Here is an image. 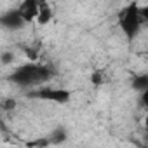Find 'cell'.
Instances as JSON below:
<instances>
[{"label":"cell","instance_id":"6da1fadb","mask_svg":"<svg viewBox=\"0 0 148 148\" xmlns=\"http://www.w3.org/2000/svg\"><path fill=\"white\" fill-rule=\"evenodd\" d=\"M143 21L145 19L141 14V5H138V4H129L119 12V26L129 40L138 37Z\"/></svg>","mask_w":148,"mask_h":148},{"label":"cell","instance_id":"7a4b0ae2","mask_svg":"<svg viewBox=\"0 0 148 148\" xmlns=\"http://www.w3.org/2000/svg\"><path fill=\"white\" fill-rule=\"evenodd\" d=\"M51 73L45 66L30 63V64H23L19 68H16L12 71L11 79L14 80V84L18 86H35V84H42L45 80H49Z\"/></svg>","mask_w":148,"mask_h":148},{"label":"cell","instance_id":"3957f363","mask_svg":"<svg viewBox=\"0 0 148 148\" xmlns=\"http://www.w3.org/2000/svg\"><path fill=\"white\" fill-rule=\"evenodd\" d=\"M35 96H38L40 99H49V101H56V103H68L70 101V91L66 89H56V87H45L35 92Z\"/></svg>","mask_w":148,"mask_h":148},{"label":"cell","instance_id":"277c9868","mask_svg":"<svg viewBox=\"0 0 148 148\" xmlns=\"http://www.w3.org/2000/svg\"><path fill=\"white\" fill-rule=\"evenodd\" d=\"M0 25H2L5 30H19V28H23L28 23L23 19V16L19 14V11L14 9V11H9V12L0 16Z\"/></svg>","mask_w":148,"mask_h":148},{"label":"cell","instance_id":"5b68a950","mask_svg":"<svg viewBox=\"0 0 148 148\" xmlns=\"http://www.w3.org/2000/svg\"><path fill=\"white\" fill-rule=\"evenodd\" d=\"M18 11H19V14L23 16V19L26 23L37 21L38 11H40V2H35V0H25V2L19 4Z\"/></svg>","mask_w":148,"mask_h":148},{"label":"cell","instance_id":"8992f818","mask_svg":"<svg viewBox=\"0 0 148 148\" xmlns=\"http://www.w3.org/2000/svg\"><path fill=\"white\" fill-rule=\"evenodd\" d=\"M52 18H54V14H52L51 5L45 4V2H40V11H38V16H37V23L45 26V25H49L52 21Z\"/></svg>","mask_w":148,"mask_h":148},{"label":"cell","instance_id":"52a82bcc","mask_svg":"<svg viewBox=\"0 0 148 148\" xmlns=\"http://www.w3.org/2000/svg\"><path fill=\"white\" fill-rule=\"evenodd\" d=\"M131 84H132V89L138 91L139 94L148 91V73H139V75H136Z\"/></svg>","mask_w":148,"mask_h":148},{"label":"cell","instance_id":"ba28073f","mask_svg":"<svg viewBox=\"0 0 148 148\" xmlns=\"http://www.w3.org/2000/svg\"><path fill=\"white\" fill-rule=\"evenodd\" d=\"M91 82H92L94 86H101V84H103V75H101L99 71H94L92 75H91Z\"/></svg>","mask_w":148,"mask_h":148},{"label":"cell","instance_id":"9c48e42d","mask_svg":"<svg viewBox=\"0 0 148 148\" xmlns=\"http://www.w3.org/2000/svg\"><path fill=\"white\" fill-rule=\"evenodd\" d=\"M64 139H66L64 131H58V132H54V134H52V141H54V143H63Z\"/></svg>","mask_w":148,"mask_h":148},{"label":"cell","instance_id":"30bf717a","mask_svg":"<svg viewBox=\"0 0 148 148\" xmlns=\"http://www.w3.org/2000/svg\"><path fill=\"white\" fill-rule=\"evenodd\" d=\"M139 101H141V105L145 108H148V91H145V92L139 94Z\"/></svg>","mask_w":148,"mask_h":148}]
</instances>
